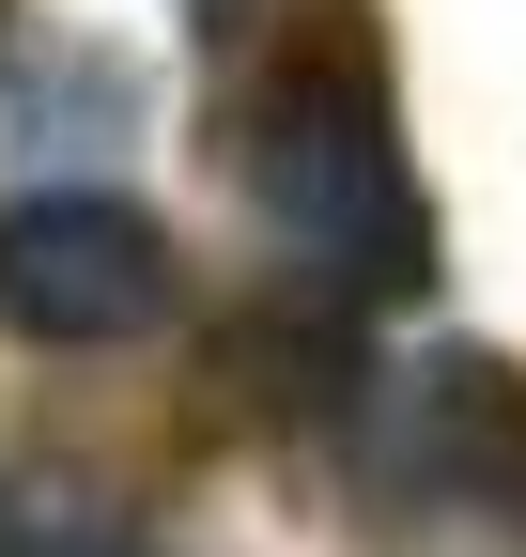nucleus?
I'll use <instances>...</instances> for the list:
<instances>
[{
  "mask_svg": "<svg viewBox=\"0 0 526 557\" xmlns=\"http://www.w3.org/2000/svg\"><path fill=\"white\" fill-rule=\"evenodd\" d=\"M186 295L171 233L109 186H32L0 201V325L47 341V357H109V341H155Z\"/></svg>",
  "mask_w": 526,
  "mask_h": 557,
  "instance_id": "nucleus-2",
  "label": "nucleus"
},
{
  "mask_svg": "<svg viewBox=\"0 0 526 557\" xmlns=\"http://www.w3.org/2000/svg\"><path fill=\"white\" fill-rule=\"evenodd\" d=\"M248 201L263 233L310 263V295L387 310L434 278V218H418V171H403V109H387V62L356 32L295 47L248 109Z\"/></svg>",
  "mask_w": 526,
  "mask_h": 557,
  "instance_id": "nucleus-1",
  "label": "nucleus"
},
{
  "mask_svg": "<svg viewBox=\"0 0 526 557\" xmlns=\"http://www.w3.org/2000/svg\"><path fill=\"white\" fill-rule=\"evenodd\" d=\"M356 403H372V496L387 511H449V527L526 542V372L434 357V372L356 387Z\"/></svg>",
  "mask_w": 526,
  "mask_h": 557,
  "instance_id": "nucleus-3",
  "label": "nucleus"
}]
</instances>
